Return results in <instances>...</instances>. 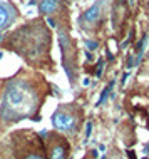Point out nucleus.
<instances>
[{
  "mask_svg": "<svg viewBox=\"0 0 149 159\" xmlns=\"http://www.w3.org/2000/svg\"><path fill=\"white\" fill-rule=\"evenodd\" d=\"M32 99H34V92L29 91L25 82H22V80H14V82L8 84L7 89H5L2 114H5L7 111H10L8 116L14 117L17 114L30 112V107H32V102H34Z\"/></svg>",
  "mask_w": 149,
  "mask_h": 159,
  "instance_id": "1",
  "label": "nucleus"
},
{
  "mask_svg": "<svg viewBox=\"0 0 149 159\" xmlns=\"http://www.w3.org/2000/svg\"><path fill=\"white\" fill-rule=\"evenodd\" d=\"M52 121H54V126L57 129H61V131H70L75 126V119L70 114L62 112V111H57L52 116Z\"/></svg>",
  "mask_w": 149,
  "mask_h": 159,
  "instance_id": "2",
  "label": "nucleus"
},
{
  "mask_svg": "<svg viewBox=\"0 0 149 159\" xmlns=\"http://www.w3.org/2000/svg\"><path fill=\"white\" fill-rule=\"evenodd\" d=\"M61 5V0H42L39 3V12L40 14H50V12H55Z\"/></svg>",
  "mask_w": 149,
  "mask_h": 159,
  "instance_id": "3",
  "label": "nucleus"
},
{
  "mask_svg": "<svg viewBox=\"0 0 149 159\" xmlns=\"http://www.w3.org/2000/svg\"><path fill=\"white\" fill-rule=\"evenodd\" d=\"M8 24H10V10L0 3V30L7 29Z\"/></svg>",
  "mask_w": 149,
  "mask_h": 159,
  "instance_id": "4",
  "label": "nucleus"
},
{
  "mask_svg": "<svg viewBox=\"0 0 149 159\" xmlns=\"http://www.w3.org/2000/svg\"><path fill=\"white\" fill-rule=\"evenodd\" d=\"M97 17H99V5L91 7V8L86 12V14H84V19H86L87 22H96Z\"/></svg>",
  "mask_w": 149,
  "mask_h": 159,
  "instance_id": "5",
  "label": "nucleus"
},
{
  "mask_svg": "<svg viewBox=\"0 0 149 159\" xmlns=\"http://www.w3.org/2000/svg\"><path fill=\"white\" fill-rule=\"evenodd\" d=\"M50 159H65V149L62 146H55L50 152Z\"/></svg>",
  "mask_w": 149,
  "mask_h": 159,
  "instance_id": "6",
  "label": "nucleus"
},
{
  "mask_svg": "<svg viewBox=\"0 0 149 159\" xmlns=\"http://www.w3.org/2000/svg\"><path fill=\"white\" fill-rule=\"evenodd\" d=\"M112 85H114V80H111V82H109V87L102 91V94H101V99H99V101H97V106L104 104V101H106V99H107V96H109V91H111V87H112Z\"/></svg>",
  "mask_w": 149,
  "mask_h": 159,
  "instance_id": "7",
  "label": "nucleus"
},
{
  "mask_svg": "<svg viewBox=\"0 0 149 159\" xmlns=\"http://www.w3.org/2000/svg\"><path fill=\"white\" fill-rule=\"evenodd\" d=\"M91 131H92V122H87V126H86V139H89Z\"/></svg>",
  "mask_w": 149,
  "mask_h": 159,
  "instance_id": "8",
  "label": "nucleus"
},
{
  "mask_svg": "<svg viewBox=\"0 0 149 159\" xmlns=\"http://www.w3.org/2000/svg\"><path fill=\"white\" fill-rule=\"evenodd\" d=\"M86 45H87V49H97V42H92V40H87Z\"/></svg>",
  "mask_w": 149,
  "mask_h": 159,
  "instance_id": "9",
  "label": "nucleus"
},
{
  "mask_svg": "<svg viewBox=\"0 0 149 159\" xmlns=\"http://www.w3.org/2000/svg\"><path fill=\"white\" fill-rule=\"evenodd\" d=\"M102 66H104V62H102V61H101V62H99V66H97V72H96V75H97V77H99V75H101V70H102Z\"/></svg>",
  "mask_w": 149,
  "mask_h": 159,
  "instance_id": "10",
  "label": "nucleus"
},
{
  "mask_svg": "<svg viewBox=\"0 0 149 159\" xmlns=\"http://www.w3.org/2000/svg\"><path fill=\"white\" fill-rule=\"evenodd\" d=\"M25 159H44L42 156H39V154H32V156H27Z\"/></svg>",
  "mask_w": 149,
  "mask_h": 159,
  "instance_id": "11",
  "label": "nucleus"
},
{
  "mask_svg": "<svg viewBox=\"0 0 149 159\" xmlns=\"http://www.w3.org/2000/svg\"><path fill=\"white\" fill-rule=\"evenodd\" d=\"M47 24H49V25H50V27H52V29H55V27H57V25H55V22H54L52 19H47Z\"/></svg>",
  "mask_w": 149,
  "mask_h": 159,
  "instance_id": "12",
  "label": "nucleus"
},
{
  "mask_svg": "<svg viewBox=\"0 0 149 159\" xmlns=\"http://www.w3.org/2000/svg\"><path fill=\"white\" fill-rule=\"evenodd\" d=\"M127 156H129V159H136V154L133 151H127Z\"/></svg>",
  "mask_w": 149,
  "mask_h": 159,
  "instance_id": "13",
  "label": "nucleus"
},
{
  "mask_svg": "<svg viewBox=\"0 0 149 159\" xmlns=\"http://www.w3.org/2000/svg\"><path fill=\"white\" fill-rule=\"evenodd\" d=\"M0 40H2V35H0Z\"/></svg>",
  "mask_w": 149,
  "mask_h": 159,
  "instance_id": "14",
  "label": "nucleus"
},
{
  "mask_svg": "<svg viewBox=\"0 0 149 159\" xmlns=\"http://www.w3.org/2000/svg\"><path fill=\"white\" fill-rule=\"evenodd\" d=\"M102 159H106V156H104V157H102Z\"/></svg>",
  "mask_w": 149,
  "mask_h": 159,
  "instance_id": "15",
  "label": "nucleus"
}]
</instances>
